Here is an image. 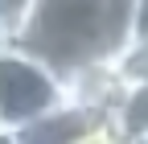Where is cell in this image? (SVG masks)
<instances>
[{
	"label": "cell",
	"mask_w": 148,
	"mask_h": 144,
	"mask_svg": "<svg viewBox=\"0 0 148 144\" xmlns=\"http://www.w3.org/2000/svg\"><path fill=\"white\" fill-rule=\"evenodd\" d=\"M132 33H148V0L132 4Z\"/></svg>",
	"instance_id": "8"
},
{
	"label": "cell",
	"mask_w": 148,
	"mask_h": 144,
	"mask_svg": "<svg viewBox=\"0 0 148 144\" xmlns=\"http://www.w3.org/2000/svg\"><path fill=\"white\" fill-rule=\"evenodd\" d=\"M74 144H127V140L115 132V123H111L107 115H99V119H90V123H86V132L74 140Z\"/></svg>",
	"instance_id": "7"
},
{
	"label": "cell",
	"mask_w": 148,
	"mask_h": 144,
	"mask_svg": "<svg viewBox=\"0 0 148 144\" xmlns=\"http://www.w3.org/2000/svg\"><path fill=\"white\" fill-rule=\"evenodd\" d=\"M107 119L115 123V132L127 144H148V86H123Z\"/></svg>",
	"instance_id": "4"
},
{
	"label": "cell",
	"mask_w": 148,
	"mask_h": 144,
	"mask_svg": "<svg viewBox=\"0 0 148 144\" xmlns=\"http://www.w3.org/2000/svg\"><path fill=\"white\" fill-rule=\"evenodd\" d=\"M107 62L123 86H148V33H132Z\"/></svg>",
	"instance_id": "5"
},
{
	"label": "cell",
	"mask_w": 148,
	"mask_h": 144,
	"mask_svg": "<svg viewBox=\"0 0 148 144\" xmlns=\"http://www.w3.org/2000/svg\"><path fill=\"white\" fill-rule=\"evenodd\" d=\"M62 103V74L16 41H0V123L25 128Z\"/></svg>",
	"instance_id": "2"
},
{
	"label": "cell",
	"mask_w": 148,
	"mask_h": 144,
	"mask_svg": "<svg viewBox=\"0 0 148 144\" xmlns=\"http://www.w3.org/2000/svg\"><path fill=\"white\" fill-rule=\"evenodd\" d=\"M0 128H4V123H0Z\"/></svg>",
	"instance_id": "10"
},
{
	"label": "cell",
	"mask_w": 148,
	"mask_h": 144,
	"mask_svg": "<svg viewBox=\"0 0 148 144\" xmlns=\"http://www.w3.org/2000/svg\"><path fill=\"white\" fill-rule=\"evenodd\" d=\"M37 0H0V41H21V33L33 21Z\"/></svg>",
	"instance_id": "6"
},
{
	"label": "cell",
	"mask_w": 148,
	"mask_h": 144,
	"mask_svg": "<svg viewBox=\"0 0 148 144\" xmlns=\"http://www.w3.org/2000/svg\"><path fill=\"white\" fill-rule=\"evenodd\" d=\"M0 144H21V136H16L12 128H0Z\"/></svg>",
	"instance_id": "9"
},
{
	"label": "cell",
	"mask_w": 148,
	"mask_h": 144,
	"mask_svg": "<svg viewBox=\"0 0 148 144\" xmlns=\"http://www.w3.org/2000/svg\"><path fill=\"white\" fill-rule=\"evenodd\" d=\"M119 95H123V82L115 78L111 62H86V66L62 70V103L70 107H82L90 115H111Z\"/></svg>",
	"instance_id": "3"
},
{
	"label": "cell",
	"mask_w": 148,
	"mask_h": 144,
	"mask_svg": "<svg viewBox=\"0 0 148 144\" xmlns=\"http://www.w3.org/2000/svg\"><path fill=\"white\" fill-rule=\"evenodd\" d=\"M132 4L136 0H37L16 45L49 62L58 74L86 62H107L132 37Z\"/></svg>",
	"instance_id": "1"
}]
</instances>
